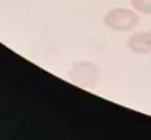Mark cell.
Returning a JSON list of instances; mask_svg holds the SVG:
<instances>
[{
    "label": "cell",
    "mask_w": 151,
    "mask_h": 140,
    "mask_svg": "<svg viewBox=\"0 0 151 140\" xmlns=\"http://www.w3.org/2000/svg\"><path fill=\"white\" fill-rule=\"evenodd\" d=\"M104 25L116 32H131L140 22L137 10L129 8H114L104 16Z\"/></svg>",
    "instance_id": "cell-1"
},
{
    "label": "cell",
    "mask_w": 151,
    "mask_h": 140,
    "mask_svg": "<svg viewBox=\"0 0 151 140\" xmlns=\"http://www.w3.org/2000/svg\"><path fill=\"white\" fill-rule=\"evenodd\" d=\"M127 48L137 54L151 53V31L137 32L127 40Z\"/></svg>",
    "instance_id": "cell-3"
},
{
    "label": "cell",
    "mask_w": 151,
    "mask_h": 140,
    "mask_svg": "<svg viewBox=\"0 0 151 140\" xmlns=\"http://www.w3.org/2000/svg\"><path fill=\"white\" fill-rule=\"evenodd\" d=\"M131 5L134 10L139 13L145 15L151 14V0H131Z\"/></svg>",
    "instance_id": "cell-4"
},
{
    "label": "cell",
    "mask_w": 151,
    "mask_h": 140,
    "mask_svg": "<svg viewBox=\"0 0 151 140\" xmlns=\"http://www.w3.org/2000/svg\"><path fill=\"white\" fill-rule=\"evenodd\" d=\"M71 82L81 87H93L98 83L99 69L90 62H78L70 70Z\"/></svg>",
    "instance_id": "cell-2"
}]
</instances>
